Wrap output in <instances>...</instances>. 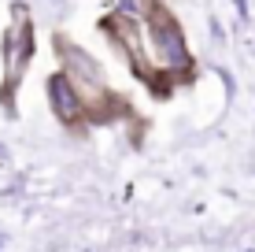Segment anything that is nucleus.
<instances>
[{
    "instance_id": "obj_2",
    "label": "nucleus",
    "mask_w": 255,
    "mask_h": 252,
    "mask_svg": "<svg viewBox=\"0 0 255 252\" xmlns=\"http://www.w3.org/2000/svg\"><path fill=\"white\" fill-rule=\"evenodd\" d=\"M30 52H33L30 22H26V15H19V22L7 30V41H4V59H7L4 89H15V85H19V78L26 74V63H30Z\"/></svg>"
},
{
    "instance_id": "obj_1",
    "label": "nucleus",
    "mask_w": 255,
    "mask_h": 252,
    "mask_svg": "<svg viewBox=\"0 0 255 252\" xmlns=\"http://www.w3.org/2000/svg\"><path fill=\"white\" fill-rule=\"evenodd\" d=\"M152 52H155V63L166 67V71H181V67H189V48H185V37H181L178 22L166 19L163 11H155L152 19Z\"/></svg>"
},
{
    "instance_id": "obj_3",
    "label": "nucleus",
    "mask_w": 255,
    "mask_h": 252,
    "mask_svg": "<svg viewBox=\"0 0 255 252\" xmlns=\"http://www.w3.org/2000/svg\"><path fill=\"white\" fill-rule=\"evenodd\" d=\"M48 100H52V111H56L59 123H78L85 111V100L78 93V85L67 78V71L48 78Z\"/></svg>"
}]
</instances>
